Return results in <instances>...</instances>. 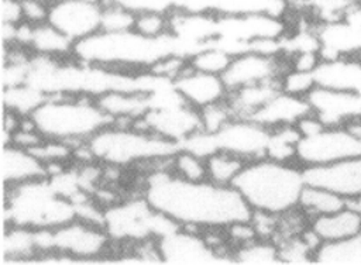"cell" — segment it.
I'll return each mask as SVG.
<instances>
[{
    "mask_svg": "<svg viewBox=\"0 0 361 265\" xmlns=\"http://www.w3.org/2000/svg\"><path fill=\"white\" fill-rule=\"evenodd\" d=\"M360 233H361V228H360Z\"/></svg>",
    "mask_w": 361,
    "mask_h": 265,
    "instance_id": "44",
    "label": "cell"
},
{
    "mask_svg": "<svg viewBox=\"0 0 361 265\" xmlns=\"http://www.w3.org/2000/svg\"><path fill=\"white\" fill-rule=\"evenodd\" d=\"M310 113V107L305 97L279 89L250 118L272 130L283 125H296L298 121Z\"/></svg>",
    "mask_w": 361,
    "mask_h": 265,
    "instance_id": "22",
    "label": "cell"
},
{
    "mask_svg": "<svg viewBox=\"0 0 361 265\" xmlns=\"http://www.w3.org/2000/svg\"><path fill=\"white\" fill-rule=\"evenodd\" d=\"M299 138L300 132L296 125L272 128L269 132L265 156L281 162H292L296 159V147Z\"/></svg>",
    "mask_w": 361,
    "mask_h": 265,
    "instance_id": "30",
    "label": "cell"
},
{
    "mask_svg": "<svg viewBox=\"0 0 361 265\" xmlns=\"http://www.w3.org/2000/svg\"><path fill=\"white\" fill-rule=\"evenodd\" d=\"M309 228L314 233L320 242L347 240L360 233L361 214L344 207L336 213L312 218Z\"/></svg>",
    "mask_w": 361,
    "mask_h": 265,
    "instance_id": "25",
    "label": "cell"
},
{
    "mask_svg": "<svg viewBox=\"0 0 361 265\" xmlns=\"http://www.w3.org/2000/svg\"><path fill=\"white\" fill-rule=\"evenodd\" d=\"M279 86L286 93L305 97L316 86V82L313 72L288 69L279 79Z\"/></svg>",
    "mask_w": 361,
    "mask_h": 265,
    "instance_id": "37",
    "label": "cell"
},
{
    "mask_svg": "<svg viewBox=\"0 0 361 265\" xmlns=\"http://www.w3.org/2000/svg\"><path fill=\"white\" fill-rule=\"evenodd\" d=\"M85 147L92 159L109 166H128L149 161H169L180 148L134 124H110L92 135Z\"/></svg>",
    "mask_w": 361,
    "mask_h": 265,
    "instance_id": "6",
    "label": "cell"
},
{
    "mask_svg": "<svg viewBox=\"0 0 361 265\" xmlns=\"http://www.w3.org/2000/svg\"><path fill=\"white\" fill-rule=\"evenodd\" d=\"M134 125L176 142L178 145L202 130L199 110L189 106L182 99L171 101V97L157 101Z\"/></svg>",
    "mask_w": 361,
    "mask_h": 265,
    "instance_id": "10",
    "label": "cell"
},
{
    "mask_svg": "<svg viewBox=\"0 0 361 265\" xmlns=\"http://www.w3.org/2000/svg\"><path fill=\"white\" fill-rule=\"evenodd\" d=\"M38 1H44V3H47V4H51V3H54V1H56V0H38Z\"/></svg>",
    "mask_w": 361,
    "mask_h": 265,
    "instance_id": "43",
    "label": "cell"
},
{
    "mask_svg": "<svg viewBox=\"0 0 361 265\" xmlns=\"http://www.w3.org/2000/svg\"><path fill=\"white\" fill-rule=\"evenodd\" d=\"M345 207V199L324 187L305 185L298 209L310 220L319 216L336 213Z\"/></svg>",
    "mask_w": 361,
    "mask_h": 265,
    "instance_id": "28",
    "label": "cell"
},
{
    "mask_svg": "<svg viewBox=\"0 0 361 265\" xmlns=\"http://www.w3.org/2000/svg\"><path fill=\"white\" fill-rule=\"evenodd\" d=\"M4 224L52 230L76 218V206L48 178L4 187Z\"/></svg>",
    "mask_w": 361,
    "mask_h": 265,
    "instance_id": "5",
    "label": "cell"
},
{
    "mask_svg": "<svg viewBox=\"0 0 361 265\" xmlns=\"http://www.w3.org/2000/svg\"><path fill=\"white\" fill-rule=\"evenodd\" d=\"M199 114L202 121V130L207 132L219 131L227 121H230L234 117L226 100L200 109Z\"/></svg>",
    "mask_w": 361,
    "mask_h": 265,
    "instance_id": "38",
    "label": "cell"
},
{
    "mask_svg": "<svg viewBox=\"0 0 361 265\" xmlns=\"http://www.w3.org/2000/svg\"><path fill=\"white\" fill-rule=\"evenodd\" d=\"M109 240L102 226L75 218L51 230V252L61 254L72 262H93L104 252Z\"/></svg>",
    "mask_w": 361,
    "mask_h": 265,
    "instance_id": "12",
    "label": "cell"
},
{
    "mask_svg": "<svg viewBox=\"0 0 361 265\" xmlns=\"http://www.w3.org/2000/svg\"><path fill=\"white\" fill-rule=\"evenodd\" d=\"M316 86L361 94V55L322 59L313 69Z\"/></svg>",
    "mask_w": 361,
    "mask_h": 265,
    "instance_id": "23",
    "label": "cell"
},
{
    "mask_svg": "<svg viewBox=\"0 0 361 265\" xmlns=\"http://www.w3.org/2000/svg\"><path fill=\"white\" fill-rule=\"evenodd\" d=\"M231 257L237 264H282L278 245L272 242V240L255 238L241 244Z\"/></svg>",
    "mask_w": 361,
    "mask_h": 265,
    "instance_id": "32",
    "label": "cell"
},
{
    "mask_svg": "<svg viewBox=\"0 0 361 265\" xmlns=\"http://www.w3.org/2000/svg\"><path fill=\"white\" fill-rule=\"evenodd\" d=\"M231 58L233 55H230L227 51L213 44H209L189 58V65L193 69L221 76L223 72L227 69Z\"/></svg>",
    "mask_w": 361,
    "mask_h": 265,
    "instance_id": "34",
    "label": "cell"
},
{
    "mask_svg": "<svg viewBox=\"0 0 361 265\" xmlns=\"http://www.w3.org/2000/svg\"><path fill=\"white\" fill-rule=\"evenodd\" d=\"M172 87L185 103L197 110L224 101L228 94L220 75L202 72L190 65L172 82Z\"/></svg>",
    "mask_w": 361,
    "mask_h": 265,
    "instance_id": "18",
    "label": "cell"
},
{
    "mask_svg": "<svg viewBox=\"0 0 361 265\" xmlns=\"http://www.w3.org/2000/svg\"><path fill=\"white\" fill-rule=\"evenodd\" d=\"M171 168L172 172L183 179L189 180H203L207 179V171H206V161L204 158L179 148L171 158Z\"/></svg>",
    "mask_w": 361,
    "mask_h": 265,
    "instance_id": "35",
    "label": "cell"
},
{
    "mask_svg": "<svg viewBox=\"0 0 361 265\" xmlns=\"http://www.w3.org/2000/svg\"><path fill=\"white\" fill-rule=\"evenodd\" d=\"M28 118L45 140L71 145L85 144L97 131L114 123L94 99L86 96H48Z\"/></svg>",
    "mask_w": 361,
    "mask_h": 265,
    "instance_id": "4",
    "label": "cell"
},
{
    "mask_svg": "<svg viewBox=\"0 0 361 265\" xmlns=\"http://www.w3.org/2000/svg\"><path fill=\"white\" fill-rule=\"evenodd\" d=\"M288 69H290L289 59L282 52L265 54L247 51L231 58L221 78L228 92H233L245 86L279 82Z\"/></svg>",
    "mask_w": 361,
    "mask_h": 265,
    "instance_id": "13",
    "label": "cell"
},
{
    "mask_svg": "<svg viewBox=\"0 0 361 265\" xmlns=\"http://www.w3.org/2000/svg\"><path fill=\"white\" fill-rule=\"evenodd\" d=\"M345 18L361 27V0L355 1V4L351 7V10L348 11Z\"/></svg>",
    "mask_w": 361,
    "mask_h": 265,
    "instance_id": "42",
    "label": "cell"
},
{
    "mask_svg": "<svg viewBox=\"0 0 361 265\" xmlns=\"http://www.w3.org/2000/svg\"><path fill=\"white\" fill-rule=\"evenodd\" d=\"M310 111L324 125H347L361 120V94L314 86L305 96Z\"/></svg>",
    "mask_w": 361,
    "mask_h": 265,
    "instance_id": "16",
    "label": "cell"
},
{
    "mask_svg": "<svg viewBox=\"0 0 361 265\" xmlns=\"http://www.w3.org/2000/svg\"><path fill=\"white\" fill-rule=\"evenodd\" d=\"M138 13H189L209 16L271 14L282 17L288 10V0H103Z\"/></svg>",
    "mask_w": 361,
    "mask_h": 265,
    "instance_id": "7",
    "label": "cell"
},
{
    "mask_svg": "<svg viewBox=\"0 0 361 265\" xmlns=\"http://www.w3.org/2000/svg\"><path fill=\"white\" fill-rule=\"evenodd\" d=\"M231 185L252 211L279 217L298 210L306 182L303 168L264 156L245 162Z\"/></svg>",
    "mask_w": 361,
    "mask_h": 265,
    "instance_id": "3",
    "label": "cell"
},
{
    "mask_svg": "<svg viewBox=\"0 0 361 265\" xmlns=\"http://www.w3.org/2000/svg\"><path fill=\"white\" fill-rule=\"evenodd\" d=\"M48 166L34 152L16 144H4L1 152V179L4 187L48 178Z\"/></svg>",
    "mask_w": 361,
    "mask_h": 265,
    "instance_id": "21",
    "label": "cell"
},
{
    "mask_svg": "<svg viewBox=\"0 0 361 265\" xmlns=\"http://www.w3.org/2000/svg\"><path fill=\"white\" fill-rule=\"evenodd\" d=\"M103 1V0H102ZM103 17L100 31H126L133 30L135 14L121 6L103 1Z\"/></svg>",
    "mask_w": 361,
    "mask_h": 265,
    "instance_id": "36",
    "label": "cell"
},
{
    "mask_svg": "<svg viewBox=\"0 0 361 265\" xmlns=\"http://www.w3.org/2000/svg\"><path fill=\"white\" fill-rule=\"evenodd\" d=\"M24 23L21 0H1V24L18 25Z\"/></svg>",
    "mask_w": 361,
    "mask_h": 265,
    "instance_id": "41",
    "label": "cell"
},
{
    "mask_svg": "<svg viewBox=\"0 0 361 265\" xmlns=\"http://www.w3.org/2000/svg\"><path fill=\"white\" fill-rule=\"evenodd\" d=\"M47 97V94L41 93L39 90L27 83L11 87H3L4 109L16 111L17 114L24 117H28L30 113Z\"/></svg>",
    "mask_w": 361,
    "mask_h": 265,
    "instance_id": "33",
    "label": "cell"
},
{
    "mask_svg": "<svg viewBox=\"0 0 361 265\" xmlns=\"http://www.w3.org/2000/svg\"><path fill=\"white\" fill-rule=\"evenodd\" d=\"M319 41L322 59H336L361 55V27L347 18L310 23Z\"/></svg>",
    "mask_w": 361,
    "mask_h": 265,
    "instance_id": "19",
    "label": "cell"
},
{
    "mask_svg": "<svg viewBox=\"0 0 361 265\" xmlns=\"http://www.w3.org/2000/svg\"><path fill=\"white\" fill-rule=\"evenodd\" d=\"M102 0H56L48 4L47 21L73 44L102 30Z\"/></svg>",
    "mask_w": 361,
    "mask_h": 265,
    "instance_id": "14",
    "label": "cell"
},
{
    "mask_svg": "<svg viewBox=\"0 0 361 265\" xmlns=\"http://www.w3.org/2000/svg\"><path fill=\"white\" fill-rule=\"evenodd\" d=\"M141 196L154 210L183 228L227 230L251 221L254 214L233 185L189 180L166 169L147 176Z\"/></svg>",
    "mask_w": 361,
    "mask_h": 265,
    "instance_id": "1",
    "label": "cell"
},
{
    "mask_svg": "<svg viewBox=\"0 0 361 265\" xmlns=\"http://www.w3.org/2000/svg\"><path fill=\"white\" fill-rule=\"evenodd\" d=\"M1 251L4 264L8 259H11V262H16V259H28L32 254L39 251L35 241V230L20 226H6Z\"/></svg>",
    "mask_w": 361,
    "mask_h": 265,
    "instance_id": "29",
    "label": "cell"
},
{
    "mask_svg": "<svg viewBox=\"0 0 361 265\" xmlns=\"http://www.w3.org/2000/svg\"><path fill=\"white\" fill-rule=\"evenodd\" d=\"M133 30L144 35L159 37L162 34L169 32V17L166 14L151 11L138 13L135 14Z\"/></svg>",
    "mask_w": 361,
    "mask_h": 265,
    "instance_id": "39",
    "label": "cell"
},
{
    "mask_svg": "<svg viewBox=\"0 0 361 265\" xmlns=\"http://www.w3.org/2000/svg\"><path fill=\"white\" fill-rule=\"evenodd\" d=\"M94 100L114 123L128 121L134 124L154 106L152 93L145 92L113 90L96 97Z\"/></svg>",
    "mask_w": 361,
    "mask_h": 265,
    "instance_id": "24",
    "label": "cell"
},
{
    "mask_svg": "<svg viewBox=\"0 0 361 265\" xmlns=\"http://www.w3.org/2000/svg\"><path fill=\"white\" fill-rule=\"evenodd\" d=\"M178 227L172 220L154 210L142 196L114 203L103 211V228L114 240L155 241Z\"/></svg>",
    "mask_w": 361,
    "mask_h": 265,
    "instance_id": "8",
    "label": "cell"
},
{
    "mask_svg": "<svg viewBox=\"0 0 361 265\" xmlns=\"http://www.w3.org/2000/svg\"><path fill=\"white\" fill-rule=\"evenodd\" d=\"M14 45L30 49L34 55L51 58L72 55L73 48V42L48 21L39 24L21 23L17 27V38Z\"/></svg>",
    "mask_w": 361,
    "mask_h": 265,
    "instance_id": "20",
    "label": "cell"
},
{
    "mask_svg": "<svg viewBox=\"0 0 361 265\" xmlns=\"http://www.w3.org/2000/svg\"><path fill=\"white\" fill-rule=\"evenodd\" d=\"M199 47L192 45L176 35L166 32L159 37H149L135 30L126 31H99L73 44L72 58L96 66L126 72H148L157 62L182 55L190 58Z\"/></svg>",
    "mask_w": 361,
    "mask_h": 265,
    "instance_id": "2",
    "label": "cell"
},
{
    "mask_svg": "<svg viewBox=\"0 0 361 265\" xmlns=\"http://www.w3.org/2000/svg\"><path fill=\"white\" fill-rule=\"evenodd\" d=\"M155 248L165 264H231L233 257L190 228L178 227L155 240Z\"/></svg>",
    "mask_w": 361,
    "mask_h": 265,
    "instance_id": "11",
    "label": "cell"
},
{
    "mask_svg": "<svg viewBox=\"0 0 361 265\" xmlns=\"http://www.w3.org/2000/svg\"><path fill=\"white\" fill-rule=\"evenodd\" d=\"M24 23L39 24L45 23L48 17V4L38 0H21Z\"/></svg>",
    "mask_w": 361,
    "mask_h": 265,
    "instance_id": "40",
    "label": "cell"
},
{
    "mask_svg": "<svg viewBox=\"0 0 361 265\" xmlns=\"http://www.w3.org/2000/svg\"><path fill=\"white\" fill-rule=\"evenodd\" d=\"M313 262L323 265H361V233L347 240L322 242L313 254Z\"/></svg>",
    "mask_w": 361,
    "mask_h": 265,
    "instance_id": "27",
    "label": "cell"
},
{
    "mask_svg": "<svg viewBox=\"0 0 361 265\" xmlns=\"http://www.w3.org/2000/svg\"><path fill=\"white\" fill-rule=\"evenodd\" d=\"M279 89H281L279 82H267V83L245 86L233 92H228L226 101L231 109L234 117L250 118Z\"/></svg>",
    "mask_w": 361,
    "mask_h": 265,
    "instance_id": "26",
    "label": "cell"
},
{
    "mask_svg": "<svg viewBox=\"0 0 361 265\" xmlns=\"http://www.w3.org/2000/svg\"><path fill=\"white\" fill-rule=\"evenodd\" d=\"M306 185L324 187L347 199L361 196V155L333 164L305 166Z\"/></svg>",
    "mask_w": 361,
    "mask_h": 265,
    "instance_id": "17",
    "label": "cell"
},
{
    "mask_svg": "<svg viewBox=\"0 0 361 265\" xmlns=\"http://www.w3.org/2000/svg\"><path fill=\"white\" fill-rule=\"evenodd\" d=\"M269 132V128L251 118L233 117L212 134L217 151L230 152L248 162L265 156Z\"/></svg>",
    "mask_w": 361,
    "mask_h": 265,
    "instance_id": "15",
    "label": "cell"
},
{
    "mask_svg": "<svg viewBox=\"0 0 361 265\" xmlns=\"http://www.w3.org/2000/svg\"><path fill=\"white\" fill-rule=\"evenodd\" d=\"M361 155V135L350 125H324L316 132L300 135L296 162L305 166L333 164Z\"/></svg>",
    "mask_w": 361,
    "mask_h": 265,
    "instance_id": "9",
    "label": "cell"
},
{
    "mask_svg": "<svg viewBox=\"0 0 361 265\" xmlns=\"http://www.w3.org/2000/svg\"><path fill=\"white\" fill-rule=\"evenodd\" d=\"M207 179L219 185H231L245 161L226 151H216L204 158Z\"/></svg>",
    "mask_w": 361,
    "mask_h": 265,
    "instance_id": "31",
    "label": "cell"
}]
</instances>
